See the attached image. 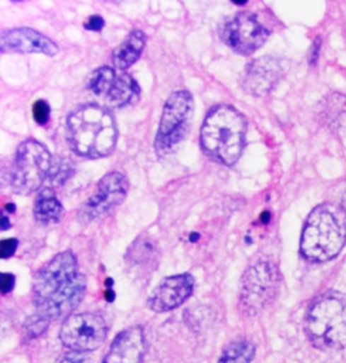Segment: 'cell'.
<instances>
[{
	"label": "cell",
	"mask_w": 346,
	"mask_h": 363,
	"mask_svg": "<svg viewBox=\"0 0 346 363\" xmlns=\"http://www.w3.org/2000/svg\"><path fill=\"white\" fill-rule=\"evenodd\" d=\"M304 330L314 347L328 351L346 348V298L340 293H326L307 312Z\"/></svg>",
	"instance_id": "cell-5"
},
{
	"label": "cell",
	"mask_w": 346,
	"mask_h": 363,
	"mask_svg": "<svg viewBox=\"0 0 346 363\" xmlns=\"http://www.w3.org/2000/svg\"><path fill=\"white\" fill-rule=\"evenodd\" d=\"M107 333V324L100 316L93 313H77L64 321L60 340L71 351L91 352L103 346Z\"/></svg>",
	"instance_id": "cell-11"
},
{
	"label": "cell",
	"mask_w": 346,
	"mask_h": 363,
	"mask_svg": "<svg viewBox=\"0 0 346 363\" xmlns=\"http://www.w3.org/2000/svg\"><path fill=\"white\" fill-rule=\"evenodd\" d=\"M87 89L113 108L132 105L141 94L138 83L132 76L117 75L110 67H100L93 71L87 82Z\"/></svg>",
	"instance_id": "cell-9"
},
{
	"label": "cell",
	"mask_w": 346,
	"mask_h": 363,
	"mask_svg": "<svg viewBox=\"0 0 346 363\" xmlns=\"http://www.w3.org/2000/svg\"><path fill=\"white\" fill-rule=\"evenodd\" d=\"M145 354V335L136 325L122 331L111 343L103 363H142Z\"/></svg>",
	"instance_id": "cell-16"
},
{
	"label": "cell",
	"mask_w": 346,
	"mask_h": 363,
	"mask_svg": "<svg viewBox=\"0 0 346 363\" xmlns=\"http://www.w3.org/2000/svg\"><path fill=\"white\" fill-rule=\"evenodd\" d=\"M0 49L3 53H42L46 56L59 53V46L54 41L30 28L3 31Z\"/></svg>",
	"instance_id": "cell-15"
},
{
	"label": "cell",
	"mask_w": 346,
	"mask_h": 363,
	"mask_svg": "<svg viewBox=\"0 0 346 363\" xmlns=\"http://www.w3.org/2000/svg\"><path fill=\"white\" fill-rule=\"evenodd\" d=\"M319 52H321V40L318 38L316 43H314V45H313L311 55H310V62H311L313 65L316 64V60H318V57H319Z\"/></svg>",
	"instance_id": "cell-28"
},
{
	"label": "cell",
	"mask_w": 346,
	"mask_h": 363,
	"mask_svg": "<svg viewBox=\"0 0 346 363\" xmlns=\"http://www.w3.org/2000/svg\"><path fill=\"white\" fill-rule=\"evenodd\" d=\"M33 117L38 125H45L50 117V106L44 99H40L33 106Z\"/></svg>",
	"instance_id": "cell-23"
},
{
	"label": "cell",
	"mask_w": 346,
	"mask_h": 363,
	"mask_svg": "<svg viewBox=\"0 0 346 363\" xmlns=\"http://www.w3.org/2000/svg\"><path fill=\"white\" fill-rule=\"evenodd\" d=\"M84 28L87 30L100 31L105 28V19L100 16H92L88 21L84 23Z\"/></svg>",
	"instance_id": "cell-27"
},
{
	"label": "cell",
	"mask_w": 346,
	"mask_h": 363,
	"mask_svg": "<svg viewBox=\"0 0 346 363\" xmlns=\"http://www.w3.org/2000/svg\"><path fill=\"white\" fill-rule=\"evenodd\" d=\"M6 211L8 213L16 212V205H14V203H8V205H6Z\"/></svg>",
	"instance_id": "cell-31"
},
{
	"label": "cell",
	"mask_w": 346,
	"mask_h": 363,
	"mask_svg": "<svg viewBox=\"0 0 346 363\" xmlns=\"http://www.w3.org/2000/svg\"><path fill=\"white\" fill-rule=\"evenodd\" d=\"M246 130V120L237 108L227 105L212 107L200 130L202 148L215 162L234 166L245 148Z\"/></svg>",
	"instance_id": "cell-3"
},
{
	"label": "cell",
	"mask_w": 346,
	"mask_h": 363,
	"mask_svg": "<svg viewBox=\"0 0 346 363\" xmlns=\"http://www.w3.org/2000/svg\"><path fill=\"white\" fill-rule=\"evenodd\" d=\"M50 323H47L44 318L37 316V315H33L30 318H28L26 324H25V333L26 335L34 339V337H38L40 335L45 333L49 327Z\"/></svg>",
	"instance_id": "cell-21"
},
{
	"label": "cell",
	"mask_w": 346,
	"mask_h": 363,
	"mask_svg": "<svg viewBox=\"0 0 346 363\" xmlns=\"http://www.w3.org/2000/svg\"><path fill=\"white\" fill-rule=\"evenodd\" d=\"M87 291V278L79 269L71 251H64L49 260L37 272L33 284L35 315L52 323L69 318L83 301Z\"/></svg>",
	"instance_id": "cell-1"
},
{
	"label": "cell",
	"mask_w": 346,
	"mask_h": 363,
	"mask_svg": "<svg viewBox=\"0 0 346 363\" xmlns=\"http://www.w3.org/2000/svg\"><path fill=\"white\" fill-rule=\"evenodd\" d=\"M234 4H237V6H242V4H245V3H248L246 0H240V1H233Z\"/></svg>",
	"instance_id": "cell-33"
},
{
	"label": "cell",
	"mask_w": 346,
	"mask_h": 363,
	"mask_svg": "<svg viewBox=\"0 0 346 363\" xmlns=\"http://www.w3.org/2000/svg\"><path fill=\"white\" fill-rule=\"evenodd\" d=\"M260 220H261V223H263V224H268V223H270V220H271V213H263V214H261V217H260Z\"/></svg>",
	"instance_id": "cell-30"
},
{
	"label": "cell",
	"mask_w": 346,
	"mask_h": 363,
	"mask_svg": "<svg viewBox=\"0 0 346 363\" xmlns=\"http://www.w3.org/2000/svg\"><path fill=\"white\" fill-rule=\"evenodd\" d=\"M271 30L257 14L242 11L230 18L221 31L226 45L242 56H250L265 44Z\"/></svg>",
	"instance_id": "cell-10"
},
{
	"label": "cell",
	"mask_w": 346,
	"mask_h": 363,
	"mask_svg": "<svg viewBox=\"0 0 346 363\" xmlns=\"http://www.w3.org/2000/svg\"><path fill=\"white\" fill-rule=\"evenodd\" d=\"M346 242L344 208L323 203L308 214L301 232V252L314 263H325L338 257Z\"/></svg>",
	"instance_id": "cell-4"
},
{
	"label": "cell",
	"mask_w": 346,
	"mask_h": 363,
	"mask_svg": "<svg viewBox=\"0 0 346 363\" xmlns=\"http://www.w3.org/2000/svg\"><path fill=\"white\" fill-rule=\"evenodd\" d=\"M197 239H199V235H197V233H192L191 238H190V240L192 242H195Z\"/></svg>",
	"instance_id": "cell-32"
},
{
	"label": "cell",
	"mask_w": 346,
	"mask_h": 363,
	"mask_svg": "<svg viewBox=\"0 0 346 363\" xmlns=\"http://www.w3.org/2000/svg\"><path fill=\"white\" fill-rule=\"evenodd\" d=\"M157 248L151 238L142 235L132 244L126 259L132 266H149L156 262Z\"/></svg>",
	"instance_id": "cell-19"
},
{
	"label": "cell",
	"mask_w": 346,
	"mask_h": 363,
	"mask_svg": "<svg viewBox=\"0 0 346 363\" xmlns=\"http://www.w3.org/2000/svg\"><path fill=\"white\" fill-rule=\"evenodd\" d=\"M194 116V98L191 92L180 90L173 92L163 108L160 126L156 137V152L168 155L187 136Z\"/></svg>",
	"instance_id": "cell-7"
},
{
	"label": "cell",
	"mask_w": 346,
	"mask_h": 363,
	"mask_svg": "<svg viewBox=\"0 0 346 363\" xmlns=\"http://www.w3.org/2000/svg\"><path fill=\"white\" fill-rule=\"evenodd\" d=\"M195 289V278L185 272L168 277L151 291L148 306L157 313L173 311L185 303Z\"/></svg>",
	"instance_id": "cell-14"
},
{
	"label": "cell",
	"mask_w": 346,
	"mask_h": 363,
	"mask_svg": "<svg viewBox=\"0 0 346 363\" xmlns=\"http://www.w3.org/2000/svg\"><path fill=\"white\" fill-rule=\"evenodd\" d=\"M18 239H4L0 242V257L3 259L11 257L16 254V248H18Z\"/></svg>",
	"instance_id": "cell-25"
},
{
	"label": "cell",
	"mask_w": 346,
	"mask_h": 363,
	"mask_svg": "<svg viewBox=\"0 0 346 363\" xmlns=\"http://www.w3.org/2000/svg\"><path fill=\"white\" fill-rule=\"evenodd\" d=\"M130 183L125 174L113 171L98 183L93 194L80 208V218L92 223L105 218L110 212L120 206L129 193Z\"/></svg>",
	"instance_id": "cell-12"
},
{
	"label": "cell",
	"mask_w": 346,
	"mask_h": 363,
	"mask_svg": "<svg viewBox=\"0 0 346 363\" xmlns=\"http://www.w3.org/2000/svg\"><path fill=\"white\" fill-rule=\"evenodd\" d=\"M255 354L256 348L252 343L237 340L224 350L218 363H250L255 358Z\"/></svg>",
	"instance_id": "cell-20"
},
{
	"label": "cell",
	"mask_w": 346,
	"mask_h": 363,
	"mask_svg": "<svg viewBox=\"0 0 346 363\" xmlns=\"http://www.w3.org/2000/svg\"><path fill=\"white\" fill-rule=\"evenodd\" d=\"M8 228H11V223L8 221V217H7L6 214H3V217H1V227H0V229H1V230H7Z\"/></svg>",
	"instance_id": "cell-29"
},
{
	"label": "cell",
	"mask_w": 346,
	"mask_h": 363,
	"mask_svg": "<svg viewBox=\"0 0 346 363\" xmlns=\"http://www.w3.org/2000/svg\"><path fill=\"white\" fill-rule=\"evenodd\" d=\"M34 217L42 225L60 223L64 216V206L50 187L42 189L34 202Z\"/></svg>",
	"instance_id": "cell-17"
},
{
	"label": "cell",
	"mask_w": 346,
	"mask_h": 363,
	"mask_svg": "<svg viewBox=\"0 0 346 363\" xmlns=\"http://www.w3.org/2000/svg\"><path fill=\"white\" fill-rule=\"evenodd\" d=\"M284 75L282 60L273 56H264L252 60L245 68L241 86L248 94L263 96L271 92Z\"/></svg>",
	"instance_id": "cell-13"
},
{
	"label": "cell",
	"mask_w": 346,
	"mask_h": 363,
	"mask_svg": "<svg viewBox=\"0 0 346 363\" xmlns=\"http://www.w3.org/2000/svg\"><path fill=\"white\" fill-rule=\"evenodd\" d=\"M16 286V277L10 272H3L1 274V279H0V290L1 294H8L10 291H13V289Z\"/></svg>",
	"instance_id": "cell-26"
},
{
	"label": "cell",
	"mask_w": 346,
	"mask_h": 363,
	"mask_svg": "<svg viewBox=\"0 0 346 363\" xmlns=\"http://www.w3.org/2000/svg\"><path fill=\"white\" fill-rule=\"evenodd\" d=\"M280 286V272L271 262H258L243 272L240 309L246 316H256L275 300Z\"/></svg>",
	"instance_id": "cell-8"
},
{
	"label": "cell",
	"mask_w": 346,
	"mask_h": 363,
	"mask_svg": "<svg viewBox=\"0 0 346 363\" xmlns=\"http://www.w3.org/2000/svg\"><path fill=\"white\" fill-rule=\"evenodd\" d=\"M67 137L72 151L81 157L100 159L115 150L118 130L111 113L99 105L75 108L67 120Z\"/></svg>",
	"instance_id": "cell-2"
},
{
	"label": "cell",
	"mask_w": 346,
	"mask_h": 363,
	"mask_svg": "<svg viewBox=\"0 0 346 363\" xmlns=\"http://www.w3.org/2000/svg\"><path fill=\"white\" fill-rule=\"evenodd\" d=\"M71 171H72L71 166H68L64 160H59V162L53 160V168L49 179L53 184H62L69 177Z\"/></svg>",
	"instance_id": "cell-22"
},
{
	"label": "cell",
	"mask_w": 346,
	"mask_h": 363,
	"mask_svg": "<svg viewBox=\"0 0 346 363\" xmlns=\"http://www.w3.org/2000/svg\"><path fill=\"white\" fill-rule=\"evenodd\" d=\"M59 363H91V358L87 352L69 351L61 357Z\"/></svg>",
	"instance_id": "cell-24"
},
{
	"label": "cell",
	"mask_w": 346,
	"mask_h": 363,
	"mask_svg": "<svg viewBox=\"0 0 346 363\" xmlns=\"http://www.w3.org/2000/svg\"><path fill=\"white\" fill-rule=\"evenodd\" d=\"M145 44H146V37L144 31H132L113 53V62L115 68L121 71L130 68L141 57L145 49Z\"/></svg>",
	"instance_id": "cell-18"
},
{
	"label": "cell",
	"mask_w": 346,
	"mask_h": 363,
	"mask_svg": "<svg viewBox=\"0 0 346 363\" xmlns=\"http://www.w3.org/2000/svg\"><path fill=\"white\" fill-rule=\"evenodd\" d=\"M52 168L53 157L45 145L35 140H26L19 145L10 167V189L16 194L29 196L50 178Z\"/></svg>",
	"instance_id": "cell-6"
}]
</instances>
